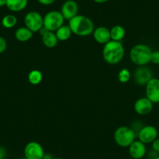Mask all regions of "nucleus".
<instances>
[{"mask_svg":"<svg viewBox=\"0 0 159 159\" xmlns=\"http://www.w3.org/2000/svg\"><path fill=\"white\" fill-rule=\"evenodd\" d=\"M157 136H158V132L157 128L151 125H147L143 126L140 129V131L137 133V137L142 143L144 144H149L157 138Z\"/></svg>","mask_w":159,"mask_h":159,"instance_id":"0eeeda50","label":"nucleus"},{"mask_svg":"<svg viewBox=\"0 0 159 159\" xmlns=\"http://www.w3.org/2000/svg\"><path fill=\"white\" fill-rule=\"evenodd\" d=\"M110 35L111 41L122 42L126 35V30L123 26L116 25L110 29Z\"/></svg>","mask_w":159,"mask_h":159,"instance_id":"a211bd4d","label":"nucleus"},{"mask_svg":"<svg viewBox=\"0 0 159 159\" xmlns=\"http://www.w3.org/2000/svg\"><path fill=\"white\" fill-rule=\"evenodd\" d=\"M7 155V151L3 147H0V159H3Z\"/></svg>","mask_w":159,"mask_h":159,"instance_id":"bb28decb","label":"nucleus"},{"mask_svg":"<svg viewBox=\"0 0 159 159\" xmlns=\"http://www.w3.org/2000/svg\"><path fill=\"white\" fill-rule=\"evenodd\" d=\"M24 24L33 33L39 32L44 26L43 16L37 11H30L24 16Z\"/></svg>","mask_w":159,"mask_h":159,"instance_id":"423d86ee","label":"nucleus"},{"mask_svg":"<svg viewBox=\"0 0 159 159\" xmlns=\"http://www.w3.org/2000/svg\"><path fill=\"white\" fill-rule=\"evenodd\" d=\"M151 62L155 65H159V51H152L151 56Z\"/></svg>","mask_w":159,"mask_h":159,"instance_id":"5701e85b","label":"nucleus"},{"mask_svg":"<svg viewBox=\"0 0 159 159\" xmlns=\"http://www.w3.org/2000/svg\"><path fill=\"white\" fill-rule=\"evenodd\" d=\"M134 108L136 113L140 116H146L153 110V103L146 97L140 98L134 103Z\"/></svg>","mask_w":159,"mask_h":159,"instance_id":"f8f14e48","label":"nucleus"},{"mask_svg":"<svg viewBox=\"0 0 159 159\" xmlns=\"http://www.w3.org/2000/svg\"><path fill=\"white\" fill-rule=\"evenodd\" d=\"M39 33L42 35V43L45 47L48 48H53L57 45L59 40L55 32L48 31L45 28L42 27Z\"/></svg>","mask_w":159,"mask_h":159,"instance_id":"2eb2a0df","label":"nucleus"},{"mask_svg":"<svg viewBox=\"0 0 159 159\" xmlns=\"http://www.w3.org/2000/svg\"><path fill=\"white\" fill-rule=\"evenodd\" d=\"M20 159H27V157H22V158H20Z\"/></svg>","mask_w":159,"mask_h":159,"instance_id":"473e14b6","label":"nucleus"},{"mask_svg":"<svg viewBox=\"0 0 159 159\" xmlns=\"http://www.w3.org/2000/svg\"><path fill=\"white\" fill-rule=\"evenodd\" d=\"M158 108H159V103H158Z\"/></svg>","mask_w":159,"mask_h":159,"instance_id":"f704fd0d","label":"nucleus"},{"mask_svg":"<svg viewBox=\"0 0 159 159\" xmlns=\"http://www.w3.org/2000/svg\"><path fill=\"white\" fill-rule=\"evenodd\" d=\"M125 56V48L121 42L110 41L104 45L102 56L107 63L116 65L123 59Z\"/></svg>","mask_w":159,"mask_h":159,"instance_id":"f257e3e1","label":"nucleus"},{"mask_svg":"<svg viewBox=\"0 0 159 159\" xmlns=\"http://www.w3.org/2000/svg\"><path fill=\"white\" fill-rule=\"evenodd\" d=\"M131 74L130 72L127 69H123L119 71L118 74V80L122 84H126L130 80Z\"/></svg>","mask_w":159,"mask_h":159,"instance_id":"4be33fe9","label":"nucleus"},{"mask_svg":"<svg viewBox=\"0 0 159 159\" xmlns=\"http://www.w3.org/2000/svg\"><path fill=\"white\" fill-rule=\"evenodd\" d=\"M152 77V71L145 66L137 67L134 73V81L140 86H145Z\"/></svg>","mask_w":159,"mask_h":159,"instance_id":"9d476101","label":"nucleus"},{"mask_svg":"<svg viewBox=\"0 0 159 159\" xmlns=\"http://www.w3.org/2000/svg\"><path fill=\"white\" fill-rule=\"evenodd\" d=\"M40 4L43 6H50L56 2V0H38Z\"/></svg>","mask_w":159,"mask_h":159,"instance_id":"a878e982","label":"nucleus"},{"mask_svg":"<svg viewBox=\"0 0 159 159\" xmlns=\"http://www.w3.org/2000/svg\"><path fill=\"white\" fill-rule=\"evenodd\" d=\"M55 33H56L58 40L61 41V42H65V41L70 39L72 34H73L69 25H64V24L62 27H59Z\"/></svg>","mask_w":159,"mask_h":159,"instance_id":"6ab92c4d","label":"nucleus"},{"mask_svg":"<svg viewBox=\"0 0 159 159\" xmlns=\"http://www.w3.org/2000/svg\"><path fill=\"white\" fill-rule=\"evenodd\" d=\"M136 137L137 134L129 126H120L114 133L115 142L121 148H129L131 143L135 141Z\"/></svg>","mask_w":159,"mask_h":159,"instance_id":"20e7f679","label":"nucleus"},{"mask_svg":"<svg viewBox=\"0 0 159 159\" xmlns=\"http://www.w3.org/2000/svg\"><path fill=\"white\" fill-rule=\"evenodd\" d=\"M43 79V75L40 70H33L28 73L27 76V80L29 83L31 84L32 85H38L42 81Z\"/></svg>","mask_w":159,"mask_h":159,"instance_id":"aec40b11","label":"nucleus"},{"mask_svg":"<svg viewBox=\"0 0 159 159\" xmlns=\"http://www.w3.org/2000/svg\"><path fill=\"white\" fill-rule=\"evenodd\" d=\"M34 33L27 27H20L15 31V38L20 42H26L32 38Z\"/></svg>","mask_w":159,"mask_h":159,"instance_id":"f3484780","label":"nucleus"},{"mask_svg":"<svg viewBox=\"0 0 159 159\" xmlns=\"http://www.w3.org/2000/svg\"><path fill=\"white\" fill-rule=\"evenodd\" d=\"M7 48V42L4 38L0 36V54L3 53Z\"/></svg>","mask_w":159,"mask_h":159,"instance_id":"b1692460","label":"nucleus"},{"mask_svg":"<svg viewBox=\"0 0 159 159\" xmlns=\"http://www.w3.org/2000/svg\"><path fill=\"white\" fill-rule=\"evenodd\" d=\"M53 158H54V157H52V155L51 154H48V153H45L43 157H42V159H53Z\"/></svg>","mask_w":159,"mask_h":159,"instance_id":"cd10ccee","label":"nucleus"},{"mask_svg":"<svg viewBox=\"0 0 159 159\" xmlns=\"http://www.w3.org/2000/svg\"><path fill=\"white\" fill-rule=\"evenodd\" d=\"M53 159H64V158H62V157H54Z\"/></svg>","mask_w":159,"mask_h":159,"instance_id":"7c9ffc66","label":"nucleus"},{"mask_svg":"<svg viewBox=\"0 0 159 159\" xmlns=\"http://www.w3.org/2000/svg\"><path fill=\"white\" fill-rule=\"evenodd\" d=\"M17 17L13 14H7L2 17V27L7 29H11L14 27L17 24Z\"/></svg>","mask_w":159,"mask_h":159,"instance_id":"412c9836","label":"nucleus"},{"mask_svg":"<svg viewBox=\"0 0 159 159\" xmlns=\"http://www.w3.org/2000/svg\"><path fill=\"white\" fill-rule=\"evenodd\" d=\"M43 21L44 28L48 31L56 32L59 27L63 25L65 19L60 11L52 10L43 16Z\"/></svg>","mask_w":159,"mask_h":159,"instance_id":"39448f33","label":"nucleus"},{"mask_svg":"<svg viewBox=\"0 0 159 159\" xmlns=\"http://www.w3.org/2000/svg\"><path fill=\"white\" fill-rule=\"evenodd\" d=\"M24 157L27 159H42L45 151L42 145L36 141H30L24 148Z\"/></svg>","mask_w":159,"mask_h":159,"instance_id":"6e6552de","label":"nucleus"},{"mask_svg":"<svg viewBox=\"0 0 159 159\" xmlns=\"http://www.w3.org/2000/svg\"><path fill=\"white\" fill-rule=\"evenodd\" d=\"M3 159H9V158H6V157H5V158H3Z\"/></svg>","mask_w":159,"mask_h":159,"instance_id":"72a5a7b5","label":"nucleus"},{"mask_svg":"<svg viewBox=\"0 0 159 159\" xmlns=\"http://www.w3.org/2000/svg\"><path fill=\"white\" fill-rule=\"evenodd\" d=\"M129 154L134 159H141L146 155V144L139 140H136L129 147Z\"/></svg>","mask_w":159,"mask_h":159,"instance_id":"ddd939ff","label":"nucleus"},{"mask_svg":"<svg viewBox=\"0 0 159 159\" xmlns=\"http://www.w3.org/2000/svg\"><path fill=\"white\" fill-rule=\"evenodd\" d=\"M152 50L145 44H137L130 50L129 58L132 62L138 66H143L151 62Z\"/></svg>","mask_w":159,"mask_h":159,"instance_id":"7ed1b4c3","label":"nucleus"},{"mask_svg":"<svg viewBox=\"0 0 159 159\" xmlns=\"http://www.w3.org/2000/svg\"><path fill=\"white\" fill-rule=\"evenodd\" d=\"M78 4L74 0H66L62 6L61 13L63 16L65 20H70L76 16L78 13Z\"/></svg>","mask_w":159,"mask_h":159,"instance_id":"9b49d317","label":"nucleus"},{"mask_svg":"<svg viewBox=\"0 0 159 159\" xmlns=\"http://www.w3.org/2000/svg\"><path fill=\"white\" fill-rule=\"evenodd\" d=\"M69 27L72 33L77 36L87 37L91 35L94 30L93 21L84 15L77 14L69 20Z\"/></svg>","mask_w":159,"mask_h":159,"instance_id":"f03ea898","label":"nucleus"},{"mask_svg":"<svg viewBox=\"0 0 159 159\" xmlns=\"http://www.w3.org/2000/svg\"><path fill=\"white\" fill-rule=\"evenodd\" d=\"M151 149L154 150L156 152L159 153V138L155 139V140L151 143Z\"/></svg>","mask_w":159,"mask_h":159,"instance_id":"393cba45","label":"nucleus"},{"mask_svg":"<svg viewBox=\"0 0 159 159\" xmlns=\"http://www.w3.org/2000/svg\"><path fill=\"white\" fill-rule=\"evenodd\" d=\"M92 34L95 42L101 45H105L111 41L110 29L106 27H98L94 28Z\"/></svg>","mask_w":159,"mask_h":159,"instance_id":"4468645a","label":"nucleus"},{"mask_svg":"<svg viewBox=\"0 0 159 159\" xmlns=\"http://www.w3.org/2000/svg\"><path fill=\"white\" fill-rule=\"evenodd\" d=\"M7 6V0H0V7H3Z\"/></svg>","mask_w":159,"mask_h":159,"instance_id":"c85d7f7f","label":"nucleus"},{"mask_svg":"<svg viewBox=\"0 0 159 159\" xmlns=\"http://www.w3.org/2000/svg\"><path fill=\"white\" fill-rule=\"evenodd\" d=\"M145 94L153 104L159 103V79L152 77L145 85Z\"/></svg>","mask_w":159,"mask_h":159,"instance_id":"1a4fd4ad","label":"nucleus"},{"mask_svg":"<svg viewBox=\"0 0 159 159\" xmlns=\"http://www.w3.org/2000/svg\"><path fill=\"white\" fill-rule=\"evenodd\" d=\"M152 159H159V155H158V156H157V157H154V158H152Z\"/></svg>","mask_w":159,"mask_h":159,"instance_id":"2f4dec72","label":"nucleus"},{"mask_svg":"<svg viewBox=\"0 0 159 159\" xmlns=\"http://www.w3.org/2000/svg\"><path fill=\"white\" fill-rule=\"evenodd\" d=\"M108 0H94V2H95L96 3H99V4H102V3H105V2H108Z\"/></svg>","mask_w":159,"mask_h":159,"instance_id":"c756f323","label":"nucleus"},{"mask_svg":"<svg viewBox=\"0 0 159 159\" xmlns=\"http://www.w3.org/2000/svg\"><path fill=\"white\" fill-rule=\"evenodd\" d=\"M28 4V0H7L6 7L12 12L17 13L24 10Z\"/></svg>","mask_w":159,"mask_h":159,"instance_id":"dca6fc26","label":"nucleus"}]
</instances>
